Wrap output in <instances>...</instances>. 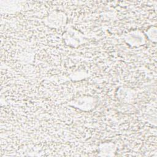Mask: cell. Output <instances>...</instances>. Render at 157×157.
<instances>
[{
    "label": "cell",
    "mask_w": 157,
    "mask_h": 157,
    "mask_svg": "<svg viewBox=\"0 0 157 157\" xmlns=\"http://www.w3.org/2000/svg\"><path fill=\"white\" fill-rule=\"evenodd\" d=\"M65 42L69 46L76 47L84 42L83 37L80 33L72 29L67 30L63 35Z\"/></svg>",
    "instance_id": "cell-2"
},
{
    "label": "cell",
    "mask_w": 157,
    "mask_h": 157,
    "mask_svg": "<svg viewBox=\"0 0 157 157\" xmlns=\"http://www.w3.org/2000/svg\"><path fill=\"white\" fill-rule=\"evenodd\" d=\"M70 104L82 110H90L96 105V101L93 97L86 96L80 98L73 101Z\"/></svg>",
    "instance_id": "cell-3"
},
{
    "label": "cell",
    "mask_w": 157,
    "mask_h": 157,
    "mask_svg": "<svg viewBox=\"0 0 157 157\" xmlns=\"http://www.w3.org/2000/svg\"><path fill=\"white\" fill-rule=\"evenodd\" d=\"M127 43L133 46H138L144 43V37L142 33L139 31H134L129 33L125 38Z\"/></svg>",
    "instance_id": "cell-4"
},
{
    "label": "cell",
    "mask_w": 157,
    "mask_h": 157,
    "mask_svg": "<svg viewBox=\"0 0 157 157\" xmlns=\"http://www.w3.org/2000/svg\"><path fill=\"white\" fill-rule=\"evenodd\" d=\"M147 35L150 40L153 42L156 40V28L155 26H151L147 31Z\"/></svg>",
    "instance_id": "cell-6"
},
{
    "label": "cell",
    "mask_w": 157,
    "mask_h": 157,
    "mask_svg": "<svg viewBox=\"0 0 157 157\" xmlns=\"http://www.w3.org/2000/svg\"><path fill=\"white\" fill-rule=\"evenodd\" d=\"M44 22L45 25L50 28H59L66 24V16L62 12L55 11L45 17L44 20Z\"/></svg>",
    "instance_id": "cell-1"
},
{
    "label": "cell",
    "mask_w": 157,
    "mask_h": 157,
    "mask_svg": "<svg viewBox=\"0 0 157 157\" xmlns=\"http://www.w3.org/2000/svg\"><path fill=\"white\" fill-rule=\"evenodd\" d=\"M98 150L100 156H113L116 150V147L113 143H104L99 145Z\"/></svg>",
    "instance_id": "cell-5"
}]
</instances>
